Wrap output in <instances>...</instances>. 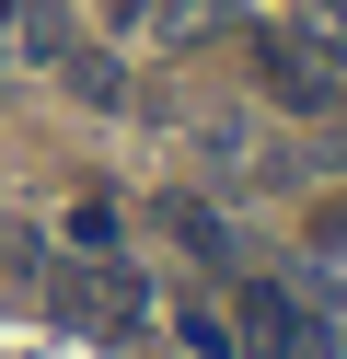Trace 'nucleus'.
Wrapping results in <instances>:
<instances>
[{
  "mask_svg": "<svg viewBox=\"0 0 347 359\" xmlns=\"http://www.w3.org/2000/svg\"><path fill=\"white\" fill-rule=\"evenodd\" d=\"M231 348H254V359H324V325L290 302V290L254 278V290H243V313H231Z\"/></svg>",
  "mask_w": 347,
  "mask_h": 359,
  "instance_id": "obj_1",
  "label": "nucleus"
},
{
  "mask_svg": "<svg viewBox=\"0 0 347 359\" xmlns=\"http://www.w3.org/2000/svg\"><path fill=\"white\" fill-rule=\"evenodd\" d=\"M174 336H185V348H197V359H231V325H220V313H208V302H197V313H185V325H174Z\"/></svg>",
  "mask_w": 347,
  "mask_h": 359,
  "instance_id": "obj_4",
  "label": "nucleus"
},
{
  "mask_svg": "<svg viewBox=\"0 0 347 359\" xmlns=\"http://www.w3.org/2000/svg\"><path fill=\"white\" fill-rule=\"evenodd\" d=\"M162 232H174V243H185V255H220V243H231V232H220V220H208V209H197V197H162Z\"/></svg>",
  "mask_w": 347,
  "mask_h": 359,
  "instance_id": "obj_3",
  "label": "nucleus"
},
{
  "mask_svg": "<svg viewBox=\"0 0 347 359\" xmlns=\"http://www.w3.org/2000/svg\"><path fill=\"white\" fill-rule=\"evenodd\" d=\"M324 243H347V197H336V209H324Z\"/></svg>",
  "mask_w": 347,
  "mask_h": 359,
  "instance_id": "obj_5",
  "label": "nucleus"
},
{
  "mask_svg": "<svg viewBox=\"0 0 347 359\" xmlns=\"http://www.w3.org/2000/svg\"><path fill=\"white\" fill-rule=\"evenodd\" d=\"M336 81H347V58H336V47L266 35V93H278V104H313V116H324V104H336Z\"/></svg>",
  "mask_w": 347,
  "mask_h": 359,
  "instance_id": "obj_2",
  "label": "nucleus"
}]
</instances>
